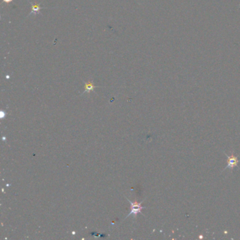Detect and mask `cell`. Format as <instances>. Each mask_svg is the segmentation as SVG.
Masks as SVG:
<instances>
[{
  "instance_id": "8992f818",
  "label": "cell",
  "mask_w": 240,
  "mask_h": 240,
  "mask_svg": "<svg viewBox=\"0 0 240 240\" xmlns=\"http://www.w3.org/2000/svg\"><path fill=\"white\" fill-rule=\"evenodd\" d=\"M7 78H9V75H7Z\"/></svg>"
},
{
  "instance_id": "5b68a950",
  "label": "cell",
  "mask_w": 240,
  "mask_h": 240,
  "mask_svg": "<svg viewBox=\"0 0 240 240\" xmlns=\"http://www.w3.org/2000/svg\"><path fill=\"white\" fill-rule=\"evenodd\" d=\"M13 0H3L4 2H6V3H9L11 2V1H12Z\"/></svg>"
},
{
  "instance_id": "277c9868",
  "label": "cell",
  "mask_w": 240,
  "mask_h": 240,
  "mask_svg": "<svg viewBox=\"0 0 240 240\" xmlns=\"http://www.w3.org/2000/svg\"><path fill=\"white\" fill-rule=\"evenodd\" d=\"M96 87L94 85L93 81H89L88 82H85V91L83 92L82 94H85V92L90 93V92H94V89Z\"/></svg>"
},
{
  "instance_id": "6da1fadb",
  "label": "cell",
  "mask_w": 240,
  "mask_h": 240,
  "mask_svg": "<svg viewBox=\"0 0 240 240\" xmlns=\"http://www.w3.org/2000/svg\"><path fill=\"white\" fill-rule=\"evenodd\" d=\"M225 156L227 158V165L223 170H225L226 168H229L230 170H232L235 167H237L238 164L240 162V160H239V158H238V156H236L234 155V152H232L230 155H227L225 153Z\"/></svg>"
},
{
  "instance_id": "3957f363",
  "label": "cell",
  "mask_w": 240,
  "mask_h": 240,
  "mask_svg": "<svg viewBox=\"0 0 240 240\" xmlns=\"http://www.w3.org/2000/svg\"><path fill=\"white\" fill-rule=\"evenodd\" d=\"M28 1L30 4L31 6H32V11H31V12L28 15V16H30V15L32 14H34V15H36L37 14H38V13H40V9H46V8H43V7H40V4H33V3L31 2L30 1H29V0H28Z\"/></svg>"
},
{
  "instance_id": "7a4b0ae2",
  "label": "cell",
  "mask_w": 240,
  "mask_h": 240,
  "mask_svg": "<svg viewBox=\"0 0 240 240\" xmlns=\"http://www.w3.org/2000/svg\"><path fill=\"white\" fill-rule=\"evenodd\" d=\"M128 201L131 204V211L128 214V216L127 217H128L130 215L133 214L134 217H137V215L138 213H141V210L143 208H144V207L141 206V204L143 202V201H141V202H137V201H134V202H132L130 200Z\"/></svg>"
}]
</instances>
